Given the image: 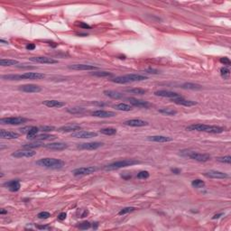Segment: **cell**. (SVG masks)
Here are the masks:
<instances>
[{
	"mask_svg": "<svg viewBox=\"0 0 231 231\" xmlns=\"http://www.w3.org/2000/svg\"><path fill=\"white\" fill-rule=\"evenodd\" d=\"M188 131H199V132H206L209 134H220L224 132V128L219 126H208L204 124H193L186 128Z\"/></svg>",
	"mask_w": 231,
	"mask_h": 231,
	"instance_id": "cell-1",
	"label": "cell"
},
{
	"mask_svg": "<svg viewBox=\"0 0 231 231\" xmlns=\"http://www.w3.org/2000/svg\"><path fill=\"white\" fill-rule=\"evenodd\" d=\"M36 164L47 169H60L64 166V162L55 158H43L38 160Z\"/></svg>",
	"mask_w": 231,
	"mask_h": 231,
	"instance_id": "cell-2",
	"label": "cell"
},
{
	"mask_svg": "<svg viewBox=\"0 0 231 231\" xmlns=\"http://www.w3.org/2000/svg\"><path fill=\"white\" fill-rule=\"evenodd\" d=\"M140 162L135 160V159H126V160H121L117 162H114L112 163H109L105 166L106 171H114V170H118L121 168H125L128 166H132L135 164H138Z\"/></svg>",
	"mask_w": 231,
	"mask_h": 231,
	"instance_id": "cell-3",
	"label": "cell"
},
{
	"mask_svg": "<svg viewBox=\"0 0 231 231\" xmlns=\"http://www.w3.org/2000/svg\"><path fill=\"white\" fill-rule=\"evenodd\" d=\"M27 121V118L22 117H4L0 119V123L3 125H11V126H18L24 124Z\"/></svg>",
	"mask_w": 231,
	"mask_h": 231,
	"instance_id": "cell-4",
	"label": "cell"
},
{
	"mask_svg": "<svg viewBox=\"0 0 231 231\" xmlns=\"http://www.w3.org/2000/svg\"><path fill=\"white\" fill-rule=\"evenodd\" d=\"M188 153L183 154V155L188 156L189 158L195 160L197 162H201V163H205L210 160V155L208 154H201L198 152H193V151H187Z\"/></svg>",
	"mask_w": 231,
	"mask_h": 231,
	"instance_id": "cell-5",
	"label": "cell"
},
{
	"mask_svg": "<svg viewBox=\"0 0 231 231\" xmlns=\"http://www.w3.org/2000/svg\"><path fill=\"white\" fill-rule=\"evenodd\" d=\"M96 168L93 166H87V167H80L77 168L72 171V174L74 176H84V175H89L96 172Z\"/></svg>",
	"mask_w": 231,
	"mask_h": 231,
	"instance_id": "cell-6",
	"label": "cell"
},
{
	"mask_svg": "<svg viewBox=\"0 0 231 231\" xmlns=\"http://www.w3.org/2000/svg\"><path fill=\"white\" fill-rule=\"evenodd\" d=\"M72 136L75 138H81V139H87V138H93L98 136V133L96 132H90V131H83L79 130L77 132L72 133Z\"/></svg>",
	"mask_w": 231,
	"mask_h": 231,
	"instance_id": "cell-7",
	"label": "cell"
},
{
	"mask_svg": "<svg viewBox=\"0 0 231 231\" xmlns=\"http://www.w3.org/2000/svg\"><path fill=\"white\" fill-rule=\"evenodd\" d=\"M102 145L103 143H100V142H89V143L79 144L77 145V148L79 150H96Z\"/></svg>",
	"mask_w": 231,
	"mask_h": 231,
	"instance_id": "cell-8",
	"label": "cell"
},
{
	"mask_svg": "<svg viewBox=\"0 0 231 231\" xmlns=\"http://www.w3.org/2000/svg\"><path fill=\"white\" fill-rule=\"evenodd\" d=\"M204 176L207 178H209V179H227V178H229V175L228 173H222V172H219V171H214V170H211V171L204 173Z\"/></svg>",
	"mask_w": 231,
	"mask_h": 231,
	"instance_id": "cell-9",
	"label": "cell"
},
{
	"mask_svg": "<svg viewBox=\"0 0 231 231\" xmlns=\"http://www.w3.org/2000/svg\"><path fill=\"white\" fill-rule=\"evenodd\" d=\"M154 95L157 97H162V98H168L171 100L173 99H179L181 98L180 94L173 92V91H170V90H157L154 92Z\"/></svg>",
	"mask_w": 231,
	"mask_h": 231,
	"instance_id": "cell-10",
	"label": "cell"
},
{
	"mask_svg": "<svg viewBox=\"0 0 231 231\" xmlns=\"http://www.w3.org/2000/svg\"><path fill=\"white\" fill-rule=\"evenodd\" d=\"M19 89L26 93H38L42 91V88L35 84H26L19 87Z\"/></svg>",
	"mask_w": 231,
	"mask_h": 231,
	"instance_id": "cell-11",
	"label": "cell"
},
{
	"mask_svg": "<svg viewBox=\"0 0 231 231\" xmlns=\"http://www.w3.org/2000/svg\"><path fill=\"white\" fill-rule=\"evenodd\" d=\"M36 154V152L31 149H25V150H18L12 154V156L15 158H30Z\"/></svg>",
	"mask_w": 231,
	"mask_h": 231,
	"instance_id": "cell-12",
	"label": "cell"
},
{
	"mask_svg": "<svg viewBox=\"0 0 231 231\" xmlns=\"http://www.w3.org/2000/svg\"><path fill=\"white\" fill-rule=\"evenodd\" d=\"M30 61L38 62V63H44V64H55L58 63L57 60H54L52 58H48L44 56H37V57H32L30 58Z\"/></svg>",
	"mask_w": 231,
	"mask_h": 231,
	"instance_id": "cell-13",
	"label": "cell"
},
{
	"mask_svg": "<svg viewBox=\"0 0 231 231\" xmlns=\"http://www.w3.org/2000/svg\"><path fill=\"white\" fill-rule=\"evenodd\" d=\"M128 101L130 104L134 107H142V108H148L149 107H151V104L148 101L145 100H138L135 98H128Z\"/></svg>",
	"mask_w": 231,
	"mask_h": 231,
	"instance_id": "cell-14",
	"label": "cell"
},
{
	"mask_svg": "<svg viewBox=\"0 0 231 231\" xmlns=\"http://www.w3.org/2000/svg\"><path fill=\"white\" fill-rule=\"evenodd\" d=\"M124 124L126 126L128 127H133V128H140V127H145L148 125V123L145 120L142 119H137V118H134V119H129L124 122Z\"/></svg>",
	"mask_w": 231,
	"mask_h": 231,
	"instance_id": "cell-15",
	"label": "cell"
},
{
	"mask_svg": "<svg viewBox=\"0 0 231 231\" xmlns=\"http://www.w3.org/2000/svg\"><path fill=\"white\" fill-rule=\"evenodd\" d=\"M4 187H6L8 188V190L10 191H18L21 188V184H20V181L18 180H9V181H6L3 184Z\"/></svg>",
	"mask_w": 231,
	"mask_h": 231,
	"instance_id": "cell-16",
	"label": "cell"
},
{
	"mask_svg": "<svg viewBox=\"0 0 231 231\" xmlns=\"http://www.w3.org/2000/svg\"><path fill=\"white\" fill-rule=\"evenodd\" d=\"M44 78L45 75L40 72H26L20 74V79H42Z\"/></svg>",
	"mask_w": 231,
	"mask_h": 231,
	"instance_id": "cell-17",
	"label": "cell"
},
{
	"mask_svg": "<svg viewBox=\"0 0 231 231\" xmlns=\"http://www.w3.org/2000/svg\"><path fill=\"white\" fill-rule=\"evenodd\" d=\"M47 149L53 151H62L68 148V145L64 143H50L44 145Z\"/></svg>",
	"mask_w": 231,
	"mask_h": 231,
	"instance_id": "cell-18",
	"label": "cell"
},
{
	"mask_svg": "<svg viewBox=\"0 0 231 231\" xmlns=\"http://www.w3.org/2000/svg\"><path fill=\"white\" fill-rule=\"evenodd\" d=\"M81 130V127L77 124H72V125H68V126H63L58 128V131L61 133H74Z\"/></svg>",
	"mask_w": 231,
	"mask_h": 231,
	"instance_id": "cell-19",
	"label": "cell"
},
{
	"mask_svg": "<svg viewBox=\"0 0 231 231\" xmlns=\"http://www.w3.org/2000/svg\"><path fill=\"white\" fill-rule=\"evenodd\" d=\"M69 69L74 70V71H93L98 68L93 65H89V64H72L69 66Z\"/></svg>",
	"mask_w": 231,
	"mask_h": 231,
	"instance_id": "cell-20",
	"label": "cell"
},
{
	"mask_svg": "<svg viewBox=\"0 0 231 231\" xmlns=\"http://www.w3.org/2000/svg\"><path fill=\"white\" fill-rule=\"evenodd\" d=\"M92 116L97 117H101V118H108V117H115L116 113L112 111H107V110H96L92 112Z\"/></svg>",
	"mask_w": 231,
	"mask_h": 231,
	"instance_id": "cell-21",
	"label": "cell"
},
{
	"mask_svg": "<svg viewBox=\"0 0 231 231\" xmlns=\"http://www.w3.org/2000/svg\"><path fill=\"white\" fill-rule=\"evenodd\" d=\"M147 140L151 142H155V143H168V142H172L173 138L169 136H164V135H152V136H148Z\"/></svg>",
	"mask_w": 231,
	"mask_h": 231,
	"instance_id": "cell-22",
	"label": "cell"
},
{
	"mask_svg": "<svg viewBox=\"0 0 231 231\" xmlns=\"http://www.w3.org/2000/svg\"><path fill=\"white\" fill-rule=\"evenodd\" d=\"M0 137L3 139H16L19 137V134L12 131H6L5 129H2L0 131Z\"/></svg>",
	"mask_w": 231,
	"mask_h": 231,
	"instance_id": "cell-23",
	"label": "cell"
},
{
	"mask_svg": "<svg viewBox=\"0 0 231 231\" xmlns=\"http://www.w3.org/2000/svg\"><path fill=\"white\" fill-rule=\"evenodd\" d=\"M172 101L174 102L175 104H177V105L184 106V107H192V106L197 105V102L192 101V100H185V99H183L182 97H181V98H179V99H173V100H172Z\"/></svg>",
	"mask_w": 231,
	"mask_h": 231,
	"instance_id": "cell-24",
	"label": "cell"
},
{
	"mask_svg": "<svg viewBox=\"0 0 231 231\" xmlns=\"http://www.w3.org/2000/svg\"><path fill=\"white\" fill-rule=\"evenodd\" d=\"M55 136L48 135V134H42V135H34L28 139L30 140H34V141H43V140H50V139H54Z\"/></svg>",
	"mask_w": 231,
	"mask_h": 231,
	"instance_id": "cell-25",
	"label": "cell"
},
{
	"mask_svg": "<svg viewBox=\"0 0 231 231\" xmlns=\"http://www.w3.org/2000/svg\"><path fill=\"white\" fill-rule=\"evenodd\" d=\"M43 104L48 107H56V108L65 106V102L59 101V100H44L43 101Z\"/></svg>",
	"mask_w": 231,
	"mask_h": 231,
	"instance_id": "cell-26",
	"label": "cell"
},
{
	"mask_svg": "<svg viewBox=\"0 0 231 231\" xmlns=\"http://www.w3.org/2000/svg\"><path fill=\"white\" fill-rule=\"evenodd\" d=\"M103 93L105 94V96L111 98L113 100H120L123 98V94H121L120 92L115 91V90H105Z\"/></svg>",
	"mask_w": 231,
	"mask_h": 231,
	"instance_id": "cell-27",
	"label": "cell"
},
{
	"mask_svg": "<svg viewBox=\"0 0 231 231\" xmlns=\"http://www.w3.org/2000/svg\"><path fill=\"white\" fill-rule=\"evenodd\" d=\"M126 77L128 79V80L130 82H135V81H143V80H145L147 79V77L146 76H144V75H141V74H128L126 75Z\"/></svg>",
	"mask_w": 231,
	"mask_h": 231,
	"instance_id": "cell-28",
	"label": "cell"
},
{
	"mask_svg": "<svg viewBox=\"0 0 231 231\" xmlns=\"http://www.w3.org/2000/svg\"><path fill=\"white\" fill-rule=\"evenodd\" d=\"M114 107L117 110H120V111H130L133 109L132 105H129L127 103H119L116 106H114Z\"/></svg>",
	"mask_w": 231,
	"mask_h": 231,
	"instance_id": "cell-29",
	"label": "cell"
},
{
	"mask_svg": "<svg viewBox=\"0 0 231 231\" xmlns=\"http://www.w3.org/2000/svg\"><path fill=\"white\" fill-rule=\"evenodd\" d=\"M18 64V61L16 60H12V59H1L0 60V65L1 66H14Z\"/></svg>",
	"mask_w": 231,
	"mask_h": 231,
	"instance_id": "cell-30",
	"label": "cell"
},
{
	"mask_svg": "<svg viewBox=\"0 0 231 231\" xmlns=\"http://www.w3.org/2000/svg\"><path fill=\"white\" fill-rule=\"evenodd\" d=\"M126 92L131 93V94H137V95H144L147 92L146 89H140V88H133V89H127Z\"/></svg>",
	"mask_w": 231,
	"mask_h": 231,
	"instance_id": "cell-31",
	"label": "cell"
},
{
	"mask_svg": "<svg viewBox=\"0 0 231 231\" xmlns=\"http://www.w3.org/2000/svg\"><path fill=\"white\" fill-rule=\"evenodd\" d=\"M160 113L163 114V115H166V116H174L177 114V111L173 109V108H170V107H163V108H161L158 110Z\"/></svg>",
	"mask_w": 231,
	"mask_h": 231,
	"instance_id": "cell-32",
	"label": "cell"
},
{
	"mask_svg": "<svg viewBox=\"0 0 231 231\" xmlns=\"http://www.w3.org/2000/svg\"><path fill=\"white\" fill-rule=\"evenodd\" d=\"M44 145L43 143H40L38 141H35L33 143H30V144H26V145H24L23 147L25 149H34V148H39V147H42Z\"/></svg>",
	"mask_w": 231,
	"mask_h": 231,
	"instance_id": "cell-33",
	"label": "cell"
},
{
	"mask_svg": "<svg viewBox=\"0 0 231 231\" xmlns=\"http://www.w3.org/2000/svg\"><path fill=\"white\" fill-rule=\"evenodd\" d=\"M181 88L182 89H201V86L199 85V84H194V83H184L181 85Z\"/></svg>",
	"mask_w": 231,
	"mask_h": 231,
	"instance_id": "cell-34",
	"label": "cell"
},
{
	"mask_svg": "<svg viewBox=\"0 0 231 231\" xmlns=\"http://www.w3.org/2000/svg\"><path fill=\"white\" fill-rule=\"evenodd\" d=\"M113 82L115 83H117V84H128V83H130V81L128 80V79L125 76H118V77L114 78L112 79Z\"/></svg>",
	"mask_w": 231,
	"mask_h": 231,
	"instance_id": "cell-35",
	"label": "cell"
},
{
	"mask_svg": "<svg viewBox=\"0 0 231 231\" xmlns=\"http://www.w3.org/2000/svg\"><path fill=\"white\" fill-rule=\"evenodd\" d=\"M91 75L93 76H96V77H111L112 76V73L109 72H104V71H99V72H94L91 73Z\"/></svg>",
	"mask_w": 231,
	"mask_h": 231,
	"instance_id": "cell-36",
	"label": "cell"
},
{
	"mask_svg": "<svg viewBox=\"0 0 231 231\" xmlns=\"http://www.w3.org/2000/svg\"><path fill=\"white\" fill-rule=\"evenodd\" d=\"M100 132L106 135H113L117 133V129L113 128H107L100 129Z\"/></svg>",
	"mask_w": 231,
	"mask_h": 231,
	"instance_id": "cell-37",
	"label": "cell"
},
{
	"mask_svg": "<svg viewBox=\"0 0 231 231\" xmlns=\"http://www.w3.org/2000/svg\"><path fill=\"white\" fill-rule=\"evenodd\" d=\"M67 111L71 114H73V115H76V114H81L85 111V109L83 107H70L67 109Z\"/></svg>",
	"mask_w": 231,
	"mask_h": 231,
	"instance_id": "cell-38",
	"label": "cell"
},
{
	"mask_svg": "<svg viewBox=\"0 0 231 231\" xmlns=\"http://www.w3.org/2000/svg\"><path fill=\"white\" fill-rule=\"evenodd\" d=\"M191 185H192V187H194V188L200 189V188H203V187L205 186V182H204L202 180L196 179V180H192Z\"/></svg>",
	"mask_w": 231,
	"mask_h": 231,
	"instance_id": "cell-39",
	"label": "cell"
},
{
	"mask_svg": "<svg viewBox=\"0 0 231 231\" xmlns=\"http://www.w3.org/2000/svg\"><path fill=\"white\" fill-rule=\"evenodd\" d=\"M3 79H8V80H21L20 79V74H8L2 76Z\"/></svg>",
	"mask_w": 231,
	"mask_h": 231,
	"instance_id": "cell-40",
	"label": "cell"
},
{
	"mask_svg": "<svg viewBox=\"0 0 231 231\" xmlns=\"http://www.w3.org/2000/svg\"><path fill=\"white\" fill-rule=\"evenodd\" d=\"M135 209V208H134V207H126V208H122V209L118 212V215H119V216L126 215V214H128V213L133 212Z\"/></svg>",
	"mask_w": 231,
	"mask_h": 231,
	"instance_id": "cell-41",
	"label": "cell"
},
{
	"mask_svg": "<svg viewBox=\"0 0 231 231\" xmlns=\"http://www.w3.org/2000/svg\"><path fill=\"white\" fill-rule=\"evenodd\" d=\"M217 161H218V162H220V163H229V164L231 163V156L227 155V156L218 157V158H217Z\"/></svg>",
	"mask_w": 231,
	"mask_h": 231,
	"instance_id": "cell-42",
	"label": "cell"
},
{
	"mask_svg": "<svg viewBox=\"0 0 231 231\" xmlns=\"http://www.w3.org/2000/svg\"><path fill=\"white\" fill-rule=\"evenodd\" d=\"M149 176H150V173L147 171H141L137 173V178L138 179H144L145 180V179L149 178Z\"/></svg>",
	"mask_w": 231,
	"mask_h": 231,
	"instance_id": "cell-43",
	"label": "cell"
},
{
	"mask_svg": "<svg viewBox=\"0 0 231 231\" xmlns=\"http://www.w3.org/2000/svg\"><path fill=\"white\" fill-rule=\"evenodd\" d=\"M37 217L40 219H49L51 217V214L49 212H47V211H42V212L38 213Z\"/></svg>",
	"mask_w": 231,
	"mask_h": 231,
	"instance_id": "cell-44",
	"label": "cell"
},
{
	"mask_svg": "<svg viewBox=\"0 0 231 231\" xmlns=\"http://www.w3.org/2000/svg\"><path fill=\"white\" fill-rule=\"evenodd\" d=\"M90 223L89 222V221H84V222H82V223H80L79 224V229H82V230H85V229H89V228H90Z\"/></svg>",
	"mask_w": 231,
	"mask_h": 231,
	"instance_id": "cell-45",
	"label": "cell"
},
{
	"mask_svg": "<svg viewBox=\"0 0 231 231\" xmlns=\"http://www.w3.org/2000/svg\"><path fill=\"white\" fill-rule=\"evenodd\" d=\"M39 130H41L43 132H51V131L55 130V128L54 127H51V126H44V127H40Z\"/></svg>",
	"mask_w": 231,
	"mask_h": 231,
	"instance_id": "cell-46",
	"label": "cell"
},
{
	"mask_svg": "<svg viewBox=\"0 0 231 231\" xmlns=\"http://www.w3.org/2000/svg\"><path fill=\"white\" fill-rule=\"evenodd\" d=\"M219 61H220L222 64L227 65V66H229L231 64L230 60H229V58H228V57H222V58H220Z\"/></svg>",
	"mask_w": 231,
	"mask_h": 231,
	"instance_id": "cell-47",
	"label": "cell"
},
{
	"mask_svg": "<svg viewBox=\"0 0 231 231\" xmlns=\"http://www.w3.org/2000/svg\"><path fill=\"white\" fill-rule=\"evenodd\" d=\"M229 70L226 67H222L220 69V73H221V76L222 77H226V76H229Z\"/></svg>",
	"mask_w": 231,
	"mask_h": 231,
	"instance_id": "cell-48",
	"label": "cell"
},
{
	"mask_svg": "<svg viewBox=\"0 0 231 231\" xmlns=\"http://www.w3.org/2000/svg\"><path fill=\"white\" fill-rule=\"evenodd\" d=\"M145 72L146 73H150V74H158V73H159L158 71L154 70V69H147V70H145Z\"/></svg>",
	"mask_w": 231,
	"mask_h": 231,
	"instance_id": "cell-49",
	"label": "cell"
},
{
	"mask_svg": "<svg viewBox=\"0 0 231 231\" xmlns=\"http://www.w3.org/2000/svg\"><path fill=\"white\" fill-rule=\"evenodd\" d=\"M66 217H67V214H66L65 212H61V213L58 216V219H60V220H64V219H66Z\"/></svg>",
	"mask_w": 231,
	"mask_h": 231,
	"instance_id": "cell-50",
	"label": "cell"
},
{
	"mask_svg": "<svg viewBox=\"0 0 231 231\" xmlns=\"http://www.w3.org/2000/svg\"><path fill=\"white\" fill-rule=\"evenodd\" d=\"M171 172H172L173 173H174V174H180V173H181V170L179 169V168H172V169H171Z\"/></svg>",
	"mask_w": 231,
	"mask_h": 231,
	"instance_id": "cell-51",
	"label": "cell"
},
{
	"mask_svg": "<svg viewBox=\"0 0 231 231\" xmlns=\"http://www.w3.org/2000/svg\"><path fill=\"white\" fill-rule=\"evenodd\" d=\"M26 49L29 50V51L34 50V49H35V44H28L26 45Z\"/></svg>",
	"mask_w": 231,
	"mask_h": 231,
	"instance_id": "cell-52",
	"label": "cell"
},
{
	"mask_svg": "<svg viewBox=\"0 0 231 231\" xmlns=\"http://www.w3.org/2000/svg\"><path fill=\"white\" fill-rule=\"evenodd\" d=\"M79 26H80L81 28H85V29H90V26H89L88 24H85V23H83V22H80V23L79 24Z\"/></svg>",
	"mask_w": 231,
	"mask_h": 231,
	"instance_id": "cell-53",
	"label": "cell"
},
{
	"mask_svg": "<svg viewBox=\"0 0 231 231\" xmlns=\"http://www.w3.org/2000/svg\"><path fill=\"white\" fill-rule=\"evenodd\" d=\"M36 229H49L50 228L48 226H40V225H38V226H36Z\"/></svg>",
	"mask_w": 231,
	"mask_h": 231,
	"instance_id": "cell-54",
	"label": "cell"
},
{
	"mask_svg": "<svg viewBox=\"0 0 231 231\" xmlns=\"http://www.w3.org/2000/svg\"><path fill=\"white\" fill-rule=\"evenodd\" d=\"M222 215H223L222 213H220V214H217V215L213 216V218H212V219H219V218H220Z\"/></svg>",
	"mask_w": 231,
	"mask_h": 231,
	"instance_id": "cell-55",
	"label": "cell"
},
{
	"mask_svg": "<svg viewBox=\"0 0 231 231\" xmlns=\"http://www.w3.org/2000/svg\"><path fill=\"white\" fill-rule=\"evenodd\" d=\"M98 227H99V223H98V222L93 223V229H98Z\"/></svg>",
	"mask_w": 231,
	"mask_h": 231,
	"instance_id": "cell-56",
	"label": "cell"
},
{
	"mask_svg": "<svg viewBox=\"0 0 231 231\" xmlns=\"http://www.w3.org/2000/svg\"><path fill=\"white\" fill-rule=\"evenodd\" d=\"M5 213H7V210H5L4 208H2V209H1V211H0V214H1V215H3V214H5Z\"/></svg>",
	"mask_w": 231,
	"mask_h": 231,
	"instance_id": "cell-57",
	"label": "cell"
},
{
	"mask_svg": "<svg viewBox=\"0 0 231 231\" xmlns=\"http://www.w3.org/2000/svg\"><path fill=\"white\" fill-rule=\"evenodd\" d=\"M49 44H50V45H51L52 47H56V46H57V44H55V43H52V42H50V43H49Z\"/></svg>",
	"mask_w": 231,
	"mask_h": 231,
	"instance_id": "cell-58",
	"label": "cell"
},
{
	"mask_svg": "<svg viewBox=\"0 0 231 231\" xmlns=\"http://www.w3.org/2000/svg\"><path fill=\"white\" fill-rule=\"evenodd\" d=\"M0 42H1V43H3V44H8V42L5 41V40H3V39H1V40H0Z\"/></svg>",
	"mask_w": 231,
	"mask_h": 231,
	"instance_id": "cell-59",
	"label": "cell"
},
{
	"mask_svg": "<svg viewBox=\"0 0 231 231\" xmlns=\"http://www.w3.org/2000/svg\"><path fill=\"white\" fill-rule=\"evenodd\" d=\"M78 35H83V36H87L88 34H86V33H79Z\"/></svg>",
	"mask_w": 231,
	"mask_h": 231,
	"instance_id": "cell-60",
	"label": "cell"
}]
</instances>
